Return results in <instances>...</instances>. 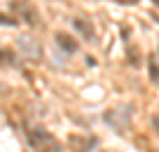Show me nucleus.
Returning a JSON list of instances; mask_svg holds the SVG:
<instances>
[{
  "label": "nucleus",
  "instance_id": "nucleus-9",
  "mask_svg": "<svg viewBox=\"0 0 159 152\" xmlns=\"http://www.w3.org/2000/svg\"><path fill=\"white\" fill-rule=\"evenodd\" d=\"M152 126H154V131L159 133V114H154V117H152Z\"/></svg>",
  "mask_w": 159,
  "mask_h": 152
},
{
  "label": "nucleus",
  "instance_id": "nucleus-8",
  "mask_svg": "<svg viewBox=\"0 0 159 152\" xmlns=\"http://www.w3.org/2000/svg\"><path fill=\"white\" fill-rule=\"evenodd\" d=\"M0 24H2V26H14L17 21H14L12 17H7V14H0Z\"/></svg>",
  "mask_w": 159,
  "mask_h": 152
},
{
  "label": "nucleus",
  "instance_id": "nucleus-6",
  "mask_svg": "<svg viewBox=\"0 0 159 152\" xmlns=\"http://www.w3.org/2000/svg\"><path fill=\"white\" fill-rule=\"evenodd\" d=\"M150 79L159 86V67H157V62H154V60H150Z\"/></svg>",
  "mask_w": 159,
  "mask_h": 152
},
{
  "label": "nucleus",
  "instance_id": "nucleus-5",
  "mask_svg": "<svg viewBox=\"0 0 159 152\" xmlns=\"http://www.w3.org/2000/svg\"><path fill=\"white\" fill-rule=\"evenodd\" d=\"M74 26L79 29L83 36H86L88 40H95V29H93V24L90 21H83V19H74Z\"/></svg>",
  "mask_w": 159,
  "mask_h": 152
},
{
  "label": "nucleus",
  "instance_id": "nucleus-1",
  "mask_svg": "<svg viewBox=\"0 0 159 152\" xmlns=\"http://www.w3.org/2000/svg\"><path fill=\"white\" fill-rule=\"evenodd\" d=\"M26 140H29V147L33 152H60L62 145L50 136L48 131L38 128V126H29L26 128Z\"/></svg>",
  "mask_w": 159,
  "mask_h": 152
},
{
  "label": "nucleus",
  "instance_id": "nucleus-2",
  "mask_svg": "<svg viewBox=\"0 0 159 152\" xmlns=\"http://www.w3.org/2000/svg\"><path fill=\"white\" fill-rule=\"evenodd\" d=\"M131 112H133V105H121L116 109H109L105 114V121L109 126H114L116 131H124L128 124H131Z\"/></svg>",
  "mask_w": 159,
  "mask_h": 152
},
{
  "label": "nucleus",
  "instance_id": "nucleus-4",
  "mask_svg": "<svg viewBox=\"0 0 159 152\" xmlns=\"http://www.w3.org/2000/svg\"><path fill=\"white\" fill-rule=\"evenodd\" d=\"M19 48H21V50H24L26 55L36 57V60L40 57V45H38V43H36L33 38H19Z\"/></svg>",
  "mask_w": 159,
  "mask_h": 152
},
{
  "label": "nucleus",
  "instance_id": "nucleus-3",
  "mask_svg": "<svg viewBox=\"0 0 159 152\" xmlns=\"http://www.w3.org/2000/svg\"><path fill=\"white\" fill-rule=\"evenodd\" d=\"M55 40H57V45H60L62 50H66L69 55L79 50V43H76L71 36H66V33H57V36H55Z\"/></svg>",
  "mask_w": 159,
  "mask_h": 152
},
{
  "label": "nucleus",
  "instance_id": "nucleus-10",
  "mask_svg": "<svg viewBox=\"0 0 159 152\" xmlns=\"http://www.w3.org/2000/svg\"><path fill=\"white\" fill-rule=\"evenodd\" d=\"M154 5H159V0H154Z\"/></svg>",
  "mask_w": 159,
  "mask_h": 152
},
{
  "label": "nucleus",
  "instance_id": "nucleus-7",
  "mask_svg": "<svg viewBox=\"0 0 159 152\" xmlns=\"http://www.w3.org/2000/svg\"><path fill=\"white\" fill-rule=\"evenodd\" d=\"M0 64H14V55L7 50H0Z\"/></svg>",
  "mask_w": 159,
  "mask_h": 152
}]
</instances>
